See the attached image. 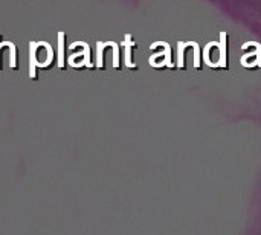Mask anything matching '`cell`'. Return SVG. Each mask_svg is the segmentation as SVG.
<instances>
[{
    "instance_id": "cell-6",
    "label": "cell",
    "mask_w": 261,
    "mask_h": 235,
    "mask_svg": "<svg viewBox=\"0 0 261 235\" xmlns=\"http://www.w3.org/2000/svg\"><path fill=\"white\" fill-rule=\"evenodd\" d=\"M156 46H164L165 47V61H164V64L173 66L171 64V49H170V44L168 43H154V44H151V49H154Z\"/></svg>"
},
{
    "instance_id": "cell-10",
    "label": "cell",
    "mask_w": 261,
    "mask_h": 235,
    "mask_svg": "<svg viewBox=\"0 0 261 235\" xmlns=\"http://www.w3.org/2000/svg\"><path fill=\"white\" fill-rule=\"evenodd\" d=\"M110 46L113 47V66L118 67L119 66V46L115 41H110Z\"/></svg>"
},
{
    "instance_id": "cell-2",
    "label": "cell",
    "mask_w": 261,
    "mask_h": 235,
    "mask_svg": "<svg viewBox=\"0 0 261 235\" xmlns=\"http://www.w3.org/2000/svg\"><path fill=\"white\" fill-rule=\"evenodd\" d=\"M76 46H81L84 50H83V57H84V61H83V64H86L87 67H92V63H90V49H89V44L87 43H84V41H75V43H72V44H69V49L72 50V49H75Z\"/></svg>"
},
{
    "instance_id": "cell-12",
    "label": "cell",
    "mask_w": 261,
    "mask_h": 235,
    "mask_svg": "<svg viewBox=\"0 0 261 235\" xmlns=\"http://www.w3.org/2000/svg\"><path fill=\"white\" fill-rule=\"evenodd\" d=\"M2 46H3V44H2V43H0V50H2Z\"/></svg>"
},
{
    "instance_id": "cell-11",
    "label": "cell",
    "mask_w": 261,
    "mask_h": 235,
    "mask_svg": "<svg viewBox=\"0 0 261 235\" xmlns=\"http://www.w3.org/2000/svg\"><path fill=\"white\" fill-rule=\"evenodd\" d=\"M191 46L194 47V66L199 67V64H200V49H199V44L191 41Z\"/></svg>"
},
{
    "instance_id": "cell-1",
    "label": "cell",
    "mask_w": 261,
    "mask_h": 235,
    "mask_svg": "<svg viewBox=\"0 0 261 235\" xmlns=\"http://www.w3.org/2000/svg\"><path fill=\"white\" fill-rule=\"evenodd\" d=\"M40 44L35 41L29 43V75L34 78L35 76V66H37V58H35V50Z\"/></svg>"
},
{
    "instance_id": "cell-3",
    "label": "cell",
    "mask_w": 261,
    "mask_h": 235,
    "mask_svg": "<svg viewBox=\"0 0 261 235\" xmlns=\"http://www.w3.org/2000/svg\"><path fill=\"white\" fill-rule=\"evenodd\" d=\"M219 47H220V61L217 63V66L225 67L226 66V34L225 32H222V35H220Z\"/></svg>"
},
{
    "instance_id": "cell-4",
    "label": "cell",
    "mask_w": 261,
    "mask_h": 235,
    "mask_svg": "<svg viewBox=\"0 0 261 235\" xmlns=\"http://www.w3.org/2000/svg\"><path fill=\"white\" fill-rule=\"evenodd\" d=\"M125 64L128 67H135V63L132 61V47H133V41H132V35H125Z\"/></svg>"
},
{
    "instance_id": "cell-9",
    "label": "cell",
    "mask_w": 261,
    "mask_h": 235,
    "mask_svg": "<svg viewBox=\"0 0 261 235\" xmlns=\"http://www.w3.org/2000/svg\"><path fill=\"white\" fill-rule=\"evenodd\" d=\"M5 46H8L9 47V64H11V67H15V44L14 43H11V41H6V43H3Z\"/></svg>"
},
{
    "instance_id": "cell-7",
    "label": "cell",
    "mask_w": 261,
    "mask_h": 235,
    "mask_svg": "<svg viewBox=\"0 0 261 235\" xmlns=\"http://www.w3.org/2000/svg\"><path fill=\"white\" fill-rule=\"evenodd\" d=\"M106 46H109V43H96V66L98 67H102V50Z\"/></svg>"
},
{
    "instance_id": "cell-8",
    "label": "cell",
    "mask_w": 261,
    "mask_h": 235,
    "mask_svg": "<svg viewBox=\"0 0 261 235\" xmlns=\"http://www.w3.org/2000/svg\"><path fill=\"white\" fill-rule=\"evenodd\" d=\"M187 46H190V43H179L177 44V54H179V57H177V66L179 67L184 66V50H185Z\"/></svg>"
},
{
    "instance_id": "cell-5",
    "label": "cell",
    "mask_w": 261,
    "mask_h": 235,
    "mask_svg": "<svg viewBox=\"0 0 261 235\" xmlns=\"http://www.w3.org/2000/svg\"><path fill=\"white\" fill-rule=\"evenodd\" d=\"M58 66H64V32H58Z\"/></svg>"
}]
</instances>
